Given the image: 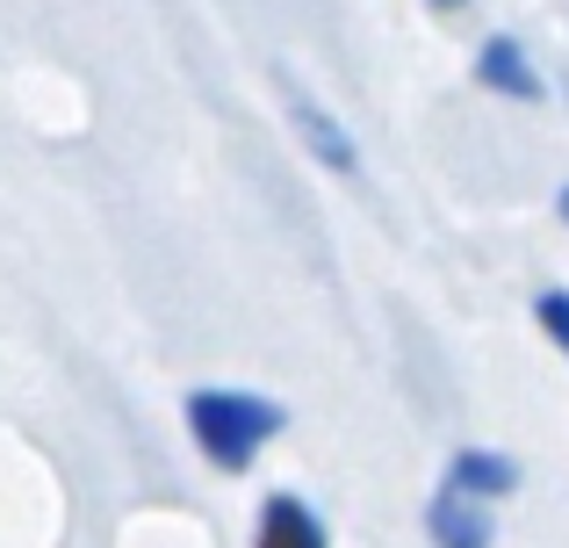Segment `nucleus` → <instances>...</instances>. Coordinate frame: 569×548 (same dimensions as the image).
<instances>
[{
	"instance_id": "4",
	"label": "nucleus",
	"mask_w": 569,
	"mask_h": 548,
	"mask_svg": "<svg viewBox=\"0 0 569 548\" xmlns=\"http://www.w3.org/2000/svg\"><path fill=\"white\" fill-rule=\"evenodd\" d=\"M476 80H483L490 94H512V101H541V72H533V58L519 51L512 37H490L483 51H476Z\"/></svg>"
},
{
	"instance_id": "2",
	"label": "nucleus",
	"mask_w": 569,
	"mask_h": 548,
	"mask_svg": "<svg viewBox=\"0 0 569 548\" xmlns=\"http://www.w3.org/2000/svg\"><path fill=\"white\" fill-rule=\"evenodd\" d=\"M490 527H498V498L469 491V484H455V477H447L440 498L426 506L432 548H490Z\"/></svg>"
},
{
	"instance_id": "7",
	"label": "nucleus",
	"mask_w": 569,
	"mask_h": 548,
	"mask_svg": "<svg viewBox=\"0 0 569 548\" xmlns=\"http://www.w3.org/2000/svg\"><path fill=\"white\" fill-rule=\"evenodd\" d=\"M533 318H541V332L569 353V296H541V303H533Z\"/></svg>"
},
{
	"instance_id": "3",
	"label": "nucleus",
	"mask_w": 569,
	"mask_h": 548,
	"mask_svg": "<svg viewBox=\"0 0 569 548\" xmlns=\"http://www.w3.org/2000/svg\"><path fill=\"white\" fill-rule=\"evenodd\" d=\"M281 109H289V123H296V138L310 145V159H325L332 173H361V152H353V138L332 123V109H325L318 94H310L303 80H281Z\"/></svg>"
},
{
	"instance_id": "5",
	"label": "nucleus",
	"mask_w": 569,
	"mask_h": 548,
	"mask_svg": "<svg viewBox=\"0 0 569 548\" xmlns=\"http://www.w3.org/2000/svg\"><path fill=\"white\" fill-rule=\"evenodd\" d=\"M252 548H325V527H318V512L303 506V498H267L260 506V541Z\"/></svg>"
},
{
	"instance_id": "8",
	"label": "nucleus",
	"mask_w": 569,
	"mask_h": 548,
	"mask_svg": "<svg viewBox=\"0 0 569 548\" xmlns=\"http://www.w3.org/2000/svg\"><path fill=\"white\" fill-rule=\"evenodd\" d=\"M426 8H440V14H461V8H469V0H426Z\"/></svg>"
},
{
	"instance_id": "1",
	"label": "nucleus",
	"mask_w": 569,
	"mask_h": 548,
	"mask_svg": "<svg viewBox=\"0 0 569 548\" xmlns=\"http://www.w3.org/2000/svg\"><path fill=\"white\" fill-rule=\"evenodd\" d=\"M188 434H194V448H202L209 469L238 477V469H252V455L281 434V405H267V397H252V390H194L188 397Z\"/></svg>"
},
{
	"instance_id": "6",
	"label": "nucleus",
	"mask_w": 569,
	"mask_h": 548,
	"mask_svg": "<svg viewBox=\"0 0 569 548\" xmlns=\"http://www.w3.org/2000/svg\"><path fill=\"white\" fill-rule=\"evenodd\" d=\"M447 477L469 484V491H483V498H505V491L519 484V469L505 462V455H490V448H461L455 462H447Z\"/></svg>"
},
{
	"instance_id": "9",
	"label": "nucleus",
	"mask_w": 569,
	"mask_h": 548,
	"mask_svg": "<svg viewBox=\"0 0 569 548\" xmlns=\"http://www.w3.org/2000/svg\"><path fill=\"white\" fill-rule=\"evenodd\" d=\"M562 217H569V188H562Z\"/></svg>"
}]
</instances>
